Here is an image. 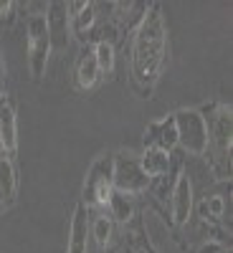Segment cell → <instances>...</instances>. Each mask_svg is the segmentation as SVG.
<instances>
[{
    "mask_svg": "<svg viewBox=\"0 0 233 253\" xmlns=\"http://www.w3.org/2000/svg\"><path fill=\"white\" fill-rule=\"evenodd\" d=\"M46 28H48V38H51V48L63 51V48L69 46V31H71L69 3H61V0H53V3L48 5Z\"/></svg>",
    "mask_w": 233,
    "mask_h": 253,
    "instance_id": "7",
    "label": "cell"
},
{
    "mask_svg": "<svg viewBox=\"0 0 233 253\" xmlns=\"http://www.w3.org/2000/svg\"><path fill=\"white\" fill-rule=\"evenodd\" d=\"M203 215H208V218H221L223 215V198H208L205 203H203Z\"/></svg>",
    "mask_w": 233,
    "mask_h": 253,
    "instance_id": "19",
    "label": "cell"
},
{
    "mask_svg": "<svg viewBox=\"0 0 233 253\" xmlns=\"http://www.w3.org/2000/svg\"><path fill=\"white\" fill-rule=\"evenodd\" d=\"M0 155H3V150H0Z\"/></svg>",
    "mask_w": 233,
    "mask_h": 253,
    "instance_id": "23",
    "label": "cell"
},
{
    "mask_svg": "<svg viewBox=\"0 0 233 253\" xmlns=\"http://www.w3.org/2000/svg\"><path fill=\"white\" fill-rule=\"evenodd\" d=\"M99 66H96V58H94V51L92 48H84L79 53V61H76V84L81 89H92L94 84L99 81Z\"/></svg>",
    "mask_w": 233,
    "mask_h": 253,
    "instance_id": "12",
    "label": "cell"
},
{
    "mask_svg": "<svg viewBox=\"0 0 233 253\" xmlns=\"http://www.w3.org/2000/svg\"><path fill=\"white\" fill-rule=\"evenodd\" d=\"M165 66V20L157 3L147 8L142 23L135 31V43H132V76L135 84L150 94L157 84Z\"/></svg>",
    "mask_w": 233,
    "mask_h": 253,
    "instance_id": "1",
    "label": "cell"
},
{
    "mask_svg": "<svg viewBox=\"0 0 233 253\" xmlns=\"http://www.w3.org/2000/svg\"><path fill=\"white\" fill-rule=\"evenodd\" d=\"M205 129H208V144H210V167L218 175V180H226L231 175V137H233V117L228 104H210L203 112Z\"/></svg>",
    "mask_w": 233,
    "mask_h": 253,
    "instance_id": "2",
    "label": "cell"
},
{
    "mask_svg": "<svg viewBox=\"0 0 233 253\" xmlns=\"http://www.w3.org/2000/svg\"><path fill=\"white\" fill-rule=\"evenodd\" d=\"M198 253H226V248L221 243H216V241H210V243H203L198 248Z\"/></svg>",
    "mask_w": 233,
    "mask_h": 253,
    "instance_id": "21",
    "label": "cell"
},
{
    "mask_svg": "<svg viewBox=\"0 0 233 253\" xmlns=\"http://www.w3.org/2000/svg\"><path fill=\"white\" fill-rule=\"evenodd\" d=\"M87 205L79 203L71 218V238L66 253H87V241H89V213Z\"/></svg>",
    "mask_w": 233,
    "mask_h": 253,
    "instance_id": "11",
    "label": "cell"
},
{
    "mask_svg": "<svg viewBox=\"0 0 233 253\" xmlns=\"http://www.w3.org/2000/svg\"><path fill=\"white\" fill-rule=\"evenodd\" d=\"M175 119V132H178V144L183 150L193 155H205L208 152V129L205 119L198 109H180L173 114Z\"/></svg>",
    "mask_w": 233,
    "mask_h": 253,
    "instance_id": "3",
    "label": "cell"
},
{
    "mask_svg": "<svg viewBox=\"0 0 233 253\" xmlns=\"http://www.w3.org/2000/svg\"><path fill=\"white\" fill-rule=\"evenodd\" d=\"M178 144V132H175V119L167 117L162 122H152L144 129V147H155L170 155L173 147Z\"/></svg>",
    "mask_w": 233,
    "mask_h": 253,
    "instance_id": "9",
    "label": "cell"
},
{
    "mask_svg": "<svg viewBox=\"0 0 233 253\" xmlns=\"http://www.w3.org/2000/svg\"><path fill=\"white\" fill-rule=\"evenodd\" d=\"M140 165L147 177H157V175H165L167 167H170V155L162 152V150H155V147H144V155L140 157Z\"/></svg>",
    "mask_w": 233,
    "mask_h": 253,
    "instance_id": "14",
    "label": "cell"
},
{
    "mask_svg": "<svg viewBox=\"0 0 233 253\" xmlns=\"http://www.w3.org/2000/svg\"><path fill=\"white\" fill-rule=\"evenodd\" d=\"M0 150L8 155V160L18 152V122H15V109L13 101L0 94Z\"/></svg>",
    "mask_w": 233,
    "mask_h": 253,
    "instance_id": "8",
    "label": "cell"
},
{
    "mask_svg": "<svg viewBox=\"0 0 233 253\" xmlns=\"http://www.w3.org/2000/svg\"><path fill=\"white\" fill-rule=\"evenodd\" d=\"M193 210V187H190L187 175H180L173 187V220L178 225H185Z\"/></svg>",
    "mask_w": 233,
    "mask_h": 253,
    "instance_id": "10",
    "label": "cell"
},
{
    "mask_svg": "<svg viewBox=\"0 0 233 253\" xmlns=\"http://www.w3.org/2000/svg\"><path fill=\"white\" fill-rule=\"evenodd\" d=\"M15 190H18V180H15L13 162L5 155H0V205H10L15 198Z\"/></svg>",
    "mask_w": 233,
    "mask_h": 253,
    "instance_id": "15",
    "label": "cell"
},
{
    "mask_svg": "<svg viewBox=\"0 0 233 253\" xmlns=\"http://www.w3.org/2000/svg\"><path fill=\"white\" fill-rule=\"evenodd\" d=\"M69 18L74 31L81 36L84 31H89L94 26L96 18V3H84V0H76V3H69Z\"/></svg>",
    "mask_w": 233,
    "mask_h": 253,
    "instance_id": "13",
    "label": "cell"
},
{
    "mask_svg": "<svg viewBox=\"0 0 233 253\" xmlns=\"http://www.w3.org/2000/svg\"><path fill=\"white\" fill-rule=\"evenodd\" d=\"M147 185H150V177L144 175L137 157L124 155V152L112 157V187L117 193L137 195L142 190H147Z\"/></svg>",
    "mask_w": 233,
    "mask_h": 253,
    "instance_id": "4",
    "label": "cell"
},
{
    "mask_svg": "<svg viewBox=\"0 0 233 253\" xmlns=\"http://www.w3.org/2000/svg\"><path fill=\"white\" fill-rule=\"evenodd\" d=\"M112 157H99L84 182V205L87 208H99L107 205L112 195Z\"/></svg>",
    "mask_w": 233,
    "mask_h": 253,
    "instance_id": "6",
    "label": "cell"
},
{
    "mask_svg": "<svg viewBox=\"0 0 233 253\" xmlns=\"http://www.w3.org/2000/svg\"><path fill=\"white\" fill-rule=\"evenodd\" d=\"M112 230H114V220L109 215H96L89 223V236L94 238L96 248H107L112 241Z\"/></svg>",
    "mask_w": 233,
    "mask_h": 253,
    "instance_id": "17",
    "label": "cell"
},
{
    "mask_svg": "<svg viewBox=\"0 0 233 253\" xmlns=\"http://www.w3.org/2000/svg\"><path fill=\"white\" fill-rule=\"evenodd\" d=\"M28 63L31 74L41 79L48 66V53H51V38L46 28V15H31L28 18Z\"/></svg>",
    "mask_w": 233,
    "mask_h": 253,
    "instance_id": "5",
    "label": "cell"
},
{
    "mask_svg": "<svg viewBox=\"0 0 233 253\" xmlns=\"http://www.w3.org/2000/svg\"><path fill=\"white\" fill-rule=\"evenodd\" d=\"M13 10H15V3H10V0H0V26H10Z\"/></svg>",
    "mask_w": 233,
    "mask_h": 253,
    "instance_id": "20",
    "label": "cell"
},
{
    "mask_svg": "<svg viewBox=\"0 0 233 253\" xmlns=\"http://www.w3.org/2000/svg\"><path fill=\"white\" fill-rule=\"evenodd\" d=\"M107 205H109V218H112V220L127 223V220L132 218V198H130V195L112 190V195H109Z\"/></svg>",
    "mask_w": 233,
    "mask_h": 253,
    "instance_id": "16",
    "label": "cell"
},
{
    "mask_svg": "<svg viewBox=\"0 0 233 253\" xmlns=\"http://www.w3.org/2000/svg\"><path fill=\"white\" fill-rule=\"evenodd\" d=\"M0 84H3V63H0Z\"/></svg>",
    "mask_w": 233,
    "mask_h": 253,
    "instance_id": "22",
    "label": "cell"
},
{
    "mask_svg": "<svg viewBox=\"0 0 233 253\" xmlns=\"http://www.w3.org/2000/svg\"><path fill=\"white\" fill-rule=\"evenodd\" d=\"M94 58H96V66L101 74H112L114 69V46H112V41L109 38H101L94 43Z\"/></svg>",
    "mask_w": 233,
    "mask_h": 253,
    "instance_id": "18",
    "label": "cell"
}]
</instances>
